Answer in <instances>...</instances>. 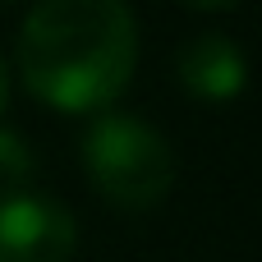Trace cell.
<instances>
[{"instance_id": "6da1fadb", "label": "cell", "mask_w": 262, "mask_h": 262, "mask_svg": "<svg viewBox=\"0 0 262 262\" xmlns=\"http://www.w3.org/2000/svg\"><path fill=\"white\" fill-rule=\"evenodd\" d=\"M14 64L37 101L97 115L138 69V18L129 0H37L18 23Z\"/></svg>"}, {"instance_id": "7a4b0ae2", "label": "cell", "mask_w": 262, "mask_h": 262, "mask_svg": "<svg viewBox=\"0 0 262 262\" xmlns=\"http://www.w3.org/2000/svg\"><path fill=\"white\" fill-rule=\"evenodd\" d=\"M78 161L97 198L120 212H152L175 189V152L166 134L129 111H97L78 143Z\"/></svg>"}, {"instance_id": "3957f363", "label": "cell", "mask_w": 262, "mask_h": 262, "mask_svg": "<svg viewBox=\"0 0 262 262\" xmlns=\"http://www.w3.org/2000/svg\"><path fill=\"white\" fill-rule=\"evenodd\" d=\"M78 221L60 198L18 189L0 198V262H69Z\"/></svg>"}, {"instance_id": "277c9868", "label": "cell", "mask_w": 262, "mask_h": 262, "mask_svg": "<svg viewBox=\"0 0 262 262\" xmlns=\"http://www.w3.org/2000/svg\"><path fill=\"white\" fill-rule=\"evenodd\" d=\"M175 78L189 97L198 101H235L249 83V60L235 37L226 32H203L180 46L175 55Z\"/></svg>"}, {"instance_id": "5b68a950", "label": "cell", "mask_w": 262, "mask_h": 262, "mask_svg": "<svg viewBox=\"0 0 262 262\" xmlns=\"http://www.w3.org/2000/svg\"><path fill=\"white\" fill-rule=\"evenodd\" d=\"M32 175H37L32 147L14 129H0V198L18 193V189H32Z\"/></svg>"}, {"instance_id": "8992f818", "label": "cell", "mask_w": 262, "mask_h": 262, "mask_svg": "<svg viewBox=\"0 0 262 262\" xmlns=\"http://www.w3.org/2000/svg\"><path fill=\"white\" fill-rule=\"evenodd\" d=\"M180 5H189V9H203V14H221V9H235L239 0H180Z\"/></svg>"}, {"instance_id": "52a82bcc", "label": "cell", "mask_w": 262, "mask_h": 262, "mask_svg": "<svg viewBox=\"0 0 262 262\" xmlns=\"http://www.w3.org/2000/svg\"><path fill=\"white\" fill-rule=\"evenodd\" d=\"M5 101H9V64L0 55V115H5Z\"/></svg>"}, {"instance_id": "ba28073f", "label": "cell", "mask_w": 262, "mask_h": 262, "mask_svg": "<svg viewBox=\"0 0 262 262\" xmlns=\"http://www.w3.org/2000/svg\"><path fill=\"white\" fill-rule=\"evenodd\" d=\"M0 5H5V0H0Z\"/></svg>"}]
</instances>
